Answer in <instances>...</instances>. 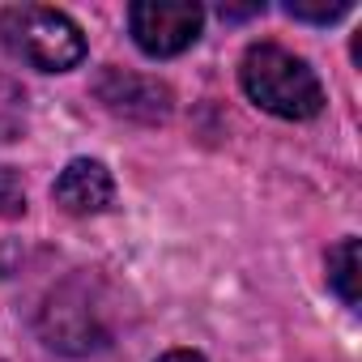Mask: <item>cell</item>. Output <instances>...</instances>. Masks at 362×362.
<instances>
[{"instance_id":"9c48e42d","label":"cell","mask_w":362,"mask_h":362,"mask_svg":"<svg viewBox=\"0 0 362 362\" xmlns=\"http://www.w3.org/2000/svg\"><path fill=\"white\" fill-rule=\"evenodd\" d=\"M26 209V192H22V179L9 170V166H0V218H13Z\"/></svg>"},{"instance_id":"5b68a950","label":"cell","mask_w":362,"mask_h":362,"mask_svg":"<svg viewBox=\"0 0 362 362\" xmlns=\"http://www.w3.org/2000/svg\"><path fill=\"white\" fill-rule=\"evenodd\" d=\"M52 201L64 214H73V218H90V214L111 209V201H115V179H111L107 162H98V158H73L56 175Z\"/></svg>"},{"instance_id":"8992f818","label":"cell","mask_w":362,"mask_h":362,"mask_svg":"<svg viewBox=\"0 0 362 362\" xmlns=\"http://www.w3.org/2000/svg\"><path fill=\"white\" fill-rule=\"evenodd\" d=\"M43 337L52 349L64 354H90L98 345H107V332L94 324V311L86 303H69V294H52V303L43 307Z\"/></svg>"},{"instance_id":"52a82bcc","label":"cell","mask_w":362,"mask_h":362,"mask_svg":"<svg viewBox=\"0 0 362 362\" xmlns=\"http://www.w3.org/2000/svg\"><path fill=\"white\" fill-rule=\"evenodd\" d=\"M328 290L349 311H358V239L354 235H345L337 247H328Z\"/></svg>"},{"instance_id":"6da1fadb","label":"cell","mask_w":362,"mask_h":362,"mask_svg":"<svg viewBox=\"0 0 362 362\" xmlns=\"http://www.w3.org/2000/svg\"><path fill=\"white\" fill-rule=\"evenodd\" d=\"M239 86H243V94L260 111H269L277 119L303 124V119H315L324 111V86H320L315 69L303 56H294L290 47L269 43V39L252 43L243 52V60H239Z\"/></svg>"},{"instance_id":"ba28073f","label":"cell","mask_w":362,"mask_h":362,"mask_svg":"<svg viewBox=\"0 0 362 362\" xmlns=\"http://www.w3.org/2000/svg\"><path fill=\"white\" fill-rule=\"evenodd\" d=\"M354 5L349 0H332V5H307V0H290L286 5V18H294V22H311V26H332V22H341L345 13H349Z\"/></svg>"},{"instance_id":"3957f363","label":"cell","mask_w":362,"mask_h":362,"mask_svg":"<svg viewBox=\"0 0 362 362\" xmlns=\"http://www.w3.org/2000/svg\"><path fill=\"white\" fill-rule=\"evenodd\" d=\"M205 30V9L197 0H136L128 5V35L149 60L184 56Z\"/></svg>"},{"instance_id":"277c9868","label":"cell","mask_w":362,"mask_h":362,"mask_svg":"<svg viewBox=\"0 0 362 362\" xmlns=\"http://www.w3.org/2000/svg\"><path fill=\"white\" fill-rule=\"evenodd\" d=\"M94 98L124 119L136 124H166L175 111V94L166 81L145 77V73H128V69H103L94 77Z\"/></svg>"},{"instance_id":"30bf717a","label":"cell","mask_w":362,"mask_h":362,"mask_svg":"<svg viewBox=\"0 0 362 362\" xmlns=\"http://www.w3.org/2000/svg\"><path fill=\"white\" fill-rule=\"evenodd\" d=\"M158 362H205V358H201L197 349H166Z\"/></svg>"},{"instance_id":"7a4b0ae2","label":"cell","mask_w":362,"mask_h":362,"mask_svg":"<svg viewBox=\"0 0 362 362\" xmlns=\"http://www.w3.org/2000/svg\"><path fill=\"white\" fill-rule=\"evenodd\" d=\"M0 47L35 73H69L86 60L81 26L47 5H5L0 9Z\"/></svg>"}]
</instances>
